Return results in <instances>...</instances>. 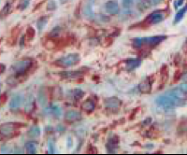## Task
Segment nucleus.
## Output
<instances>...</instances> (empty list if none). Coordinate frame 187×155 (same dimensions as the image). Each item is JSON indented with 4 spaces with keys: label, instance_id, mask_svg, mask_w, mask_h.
I'll use <instances>...</instances> for the list:
<instances>
[{
    "label": "nucleus",
    "instance_id": "c756f323",
    "mask_svg": "<svg viewBox=\"0 0 187 155\" xmlns=\"http://www.w3.org/2000/svg\"><path fill=\"white\" fill-rule=\"evenodd\" d=\"M51 110L56 116V117H60V116L62 115V110H61V108L58 106H52Z\"/></svg>",
    "mask_w": 187,
    "mask_h": 155
},
{
    "label": "nucleus",
    "instance_id": "2eb2a0df",
    "mask_svg": "<svg viewBox=\"0 0 187 155\" xmlns=\"http://www.w3.org/2000/svg\"><path fill=\"white\" fill-rule=\"evenodd\" d=\"M152 83L149 80L145 81H142L139 85V89L141 93H151V90H152Z\"/></svg>",
    "mask_w": 187,
    "mask_h": 155
},
{
    "label": "nucleus",
    "instance_id": "ddd939ff",
    "mask_svg": "<svg viewBox=\"0 0 187 155\" xmlns=\"http://www.w3.org/2000/svg\"><path fill=\"white\" fill-rule=\"evenodd\" d=\"M118 144H119V138L117 137V135H114V137L110 138L108 141V144H107L108 151L114 152L118 147Z\"/></svg>",
    "mask_w": 187,
    "mask_h": 155
},
{
    "label": "nucleus",
    "instance_id": "0eeeda50",
    "mask_svg": "<svg viewBox=\"0 0 187 155\" xmlns=\"http://www.w3.org/2000/svg\"><path fill=\"white\" fill-rule=\"evenodd\" d=\"M82 113L78 110H74V109H70L67 110L65 114V119L67 122L68 123H74L82 120Z\"/></svg>",
    "mask_w": 187,
    "mask_h": 155
},
{
    "label": "nucleus",
    "instance_id": "a211bd4d",
    "mask_svg": "<svg viewBox=\"0 0 187 155\" xmlns=\"http://www.w3.org/2000/svg\"><path fill=\"white\" fill-rule=\"evenodd\" d=\"M34 108H35V99L32 95H29L25 102V111L27 113H31Z\"/></svg>",
    "mask_w": 187,
    "mask_h": 155
},
{
    "label": "nucleus",
    "instance_id": "20e7f679",
    "mask_svg": "<svg viewBox=\"0 0 187 155\" xmlns=\"http://www.w3.org/2000/svg\"><path fill=\"white\" fill-rule=\"evenodd\" d=\"M22 126H25V124L18 123H7L0 125V133H2L5 135L18 134V133H16V129L20 128Z\"/></svg>",
    "mask_w": 187,
    "mask_h": 155
},
{
    "label": "nucleus",
    "instance_id": "f257e3e1",
    "mask_svg": "<svg viewBox=\"0 0 187 155\" xmlns=\"http://www.w3.org/2000/svg\"><path fill=\"white\" fill-rule=\"evenodd\" d=\"M155 103L158 106L166 108L185 106V102L183 99H181V98H178V97H175V96H171V95L159 96V97L155 100Z\"/></svg>",
    "mask_w": 187,
    "mask_h": 155
},
{
    "label": "nucleus",
    "instance_id": "aec40b11",
    "mask_svg": "<svg viewBox=\"0 0 187 155\" xmlns=\"http://www.w3.org/2000/svg\"><path fill=\"white\" fill-rule=\"evenodd\" d=\"M49 21V16H41L39 20L36 22V27L40 31H41L46 25H47V23Z\"/></svg>",
    "mask_w": 187,
    "mask_h": 155
},
{
    "label": "nucleus",
    "instance_id": "4468645a",
    "mask_svg": "<svg viewBox=\"0 0 187 155\" xmlns=\"http://www.w3.org/2000/svg\"><path fill=\"white\" fill-rule=\"evenodd\" d=\"M141 65V60L139 58H129L125 61V67L127 69H135Z\"/></svg>",
    "mask_w": 187,
    "mask_h": 155
},
{
    "label": "nucleus",
    "instance_id": "c85d7f7f",
    "mask_svg": "<svg viewBox=\"0 0 187 155\" xmlns=\"http://www.w3.org/2000/svg\"><path fill=\"white\" fill-rule=\"evenodd\" d=\"M29 4H30V0H21L18 4V9L21 10H24L29 6Z\"/></svg>",
    "mask_w": 187,
    "mask_h": 155
},
{
    "label": "nucleus",
    "instance_id": "f3484780",
    "mask_svg": "<svg viewBox=\"0 0 187 155\" xmlns=\"http://www.w3.org/2000/svg\"><path fill=\"white\" fill-rule=\"evenodd\" d=\"M19 32H20V30H19L18 28H14L12 31H11V35L8 38V44L9 46H13L16 41H17V36L19 35Z\"/></svg>",
    "mask_w": 187,
    "mask_h": 155
},
{
    "label": "nucleus",
    "instance_id": "2f4dec72",
    "mask_svg": "<svg viewBox=\"0 0 187 155\" xmlns=\"http://www.w3.org/2000/svg\"><path fill=\"white\" fill-rule=\"evenodd\" d=\"M56 8H57V6H56V3L54 0H50L47 5V9L50 11H52V10H55Z\"/></svg>",
    "mask_w": 187,
    "mask_h": 155
},
{
    "label": "nucleus",
    "instance_id": "bb28decb",
    "mask_svg": "<svg viewBox=\"0 0 187 155\" xmlns=\"http://www.w3.org/2000/svg\"><path fill=\"white\" fill-rule=\"evenodd\" d=\"M160 73H161V77L163 79V81H166L168 78V69H167V66H163L161 67V70H160Z\"/></svg>",
    "mask_w": 187,
    "mask_h": 155
},
{
    "label": "nucleus",
    "instance_id": "79ce46f5",
    "mask_svg": "<svg viewBox=\"0 0 187 155\" xmlns=\"http://www.w3.org/2000/svg\"><path fill=\"white\" fill-rule=\"evenodd\" d=\"M151 122H152V119L151 118H148V119H146L145 121L142 122V125H148V124L151 123Z\"/></svg>",
    "mask_w": 187,
    "mask_h": 155
},
{
    "label": "nucleus",
    "instance_id": "9b49d317",
    "mask_svg": "<svg viewBox=\"0 0 187 155\" xmlns=\"http://www.w3.org/2000/svg\"><path fill=\"white\" fill-rule=\"evenodd\" d=\"M82 108L87 113H92L96 108V103L93 99L88 98L82 104Z\"/></svg>",
    "mask_w": 187,
    "mask_h": 155
},
{
    "label": "nucleus",
    "instance_id": "de8ad7c7",
    "mask_svg": "<svg viewBox=\"0 0 187 155\" xmlns=\"http://www.w3.org/2000/svg\"><path fill=\"white\" fill-rule=\"evenodd\" d=\"M183 50L187 52V40L185 41V43H184V45H183Z\"/></svg>",
    "mask_w": 187,
    "mask_h": 155
},
{
    "label": "nucleus",
    "instance_id": "39448f33",
    "mask_svg": "<svg viewBox=\"0 0 187 155\" xmlns=\"http://www.w3.org/2000/svg\"><path fill=\"white\" fill-rule=\"evenodd\" d=\"M164 19H165V13H163L161 11H156V12L150 14L146 18L145 22L148 25H157V24L161 23Z\"/></svg>",
    "mask_w": 187,
    "mask_h": 155
},
{
    "label": "nucleus",
    "instance_id": "393cba45",
    "mask_svg": "<svg viewBox=\"0 0 187 155\" xmlns=\"http://www.w3.org/2000/svg\"><path fill=\"white\" fill-rule=\"evenodd\" d=\"M10 8H11V5L10 3H7L4 8L0 10V20H2V19H4L5 17H7L10 11Z\"/></svg>",
    "mask_w": 187,
    "mask_h": 155
},
{
    "label": "nucleus",
    "instance_id": "c03bdc74",
    "mask_svg": "<svg viewBox=\"0 0 187 155\" xmlns=\"http://www.w3.org/2000/svg\"><path fill=\"white\" fill-rule=\"evenodd\" d=\"M25 36H23L21 37V40H20V46H21V47H24V45H25Z\"/></svg>",
    "mask_w": 187,
    "mask_h": 155
},
{
    "label": "nucleus",
    "instance_id": "58836bf2",
    "mask_svg": "<svg viewBox=\"0 0 187 155\" xmlns=\"http://www.w3.org/2000/svg\"><path fill=\"white\" fill-rule=\"evenodd\" d=\"M179 88L187 95V83H182V84H181V85L179 86Z\"/></svg>",
    "mask_w": 187,
    "mask_h": 155
},
{
    "label": "nucleus",
    "instance_id": "e433bc0d",
    "mask_svg": "<svg viewBox=\"0 0 187 155\" xmlns=\"http://www.w3.org/2000/svg\"><path fill=\"white\" fill-rule=\"evenodd\" d=\"M7 99H8V96H7L6 93H4V94H2L1 96H0V106L4 105L6 103Z\"/></svg>",
    "mask_w": 187,
    "mask_h": 155
},
{
    "label": "nucleus",
    "instance_id": "dca6fc26",
    "mask_svg": "<svg viewBox=\"0 0 187 155\" xmlns=\"http://www.w3.org/2000/svg\"><path fill=\"white\" fill-rule=\"evenodd\" d=\"M37 99H39L40 104L42 107H45L48 104V97H47V94L45 93V91L43 89H40L39 92V94H37Z\"/></svg>",
    "mask_w": 187,
    "mask_h": 155
},
{
    "label": "nucleus",
    "instance_id": "9d476101",
    "mask_svg": "<svg viewBox=\"0 0 187 155\" xmlns=\"http://www.w3.org/2000/svg\"><path fill=\"white\" fill-rule=\"evenodd\" d=\"M104 105L109 108H118L121 107L122 102L117 97H109V98L105 99Z\"/></svg>",
    "mask_w": 187,
    "mask_h": 155
},
{
    "label": "nucleus",
    "instance_id": "72a5a7b5",
    "mask_svg": "<svg viewBox=\"0 0 187 155\" xmlns=\"http://www.w3.org/2000/svg\"><path fill=\"white\" fill-rule=\"evenodd\" d=\"M97 19L98 21H100L101 23H107V22L109 21V18L107 17V16H105V15H103V14L97 15Z\"/></svg>",
    "mask_w": 187,
    "mask_h": 155
},
{
    "label": "nucleus",
    "instance_id": "8fccbe9b",
    "mask_svg": "<svg viewBox=\"0 0 187 155\" xmlns=\"http://www.w3.org/2000/svg\"><path fill=\"white\" fill-rule=\"evenodd\" d=\"M60 1H61L62 3H65V2L67 1V0H60Z\"/></svg>",
    "mask_w": 187,
    "mask_h": 155
},
{
    "label": "nucleus",
    "instance_id": "09e8293b",
    "mask_svg": "<svg viewBox=\"0 0 187 155\" xmlns=\"http://www.w3.org/2000/svg\"><path fill=\"white\" fill-rule=\"evenodd\" d=\"M181 78L183 79V81H186V82H187V74H185V75L181 76Z\"/></svg>",
    "mask_w": 187,
    "mask_h": 155
},
{
    "label": "nucleus",
    "instance_id": "412c9836",
    "mask_svg": "<svg viewBox=\"0 0 187 155\" xmlns=\"http://www.w3.org/2000/svg\"><path fill=\"white\" fill-rule=\"evenodd\" d=\"M40 129L39 127H36V126H34V127H31L29 129V131L27 132V135L30 138H37V137H40Z\"/></svg>",
    "mask_w": 187,
    "mask_h": 155
},
{
    "label": "nucleus",
    "instance_id": "5701e85b",
    "mask_svg": "<svg viewBox=\"0 0 187 155\" xmlns=\"http://www.w3.org/2000/svg\"><path fill=\"white\" fill-rule=\"evenodd\" d=\"M60 33H61V27L56 26V27H54V28L50 32V34L48 35V36H49L48 38H52V40H55L56 38L59 37Z\"/></svg>",
    "mask_w": 187,
    "mask_h": 155
},
{
    "label": "nucleus",
    "instance_id": "b1692460",
    "mask_svg": "<svg viewBox=\"0 0 187 155\" xmlns=\"http://www.w3.org/2000/svg\"><path fill=\"white\" fill-rule=\"evenodd\" d=\"M25 36L27 40H33L35 36H36V30L34 29V27L32 26H28L26 28V32H25Z\"/></svg>",
    "mask_w": 187,
    "mask_h": 155
},
{
    "label": "nucleus",
    "instance_id": "f704fd0d",
    "mask_svg": "<svg viewBox=\"0 0 187 155\" xmlns=\"http://www.w3.org/2000/svg\"><path fill=\"white\" fill-rule=\"evenodd\" d=\"M181 78V70H177L176 72H175V74H174V78H173V82H175V81H178Z\"/></svg>",
    "mask_w": 187,
    "mask_h": 155
},
{
    "label": "nucleus",
    "instance_id": "c9c22d12",
    "mask_svg": "<svg viewBox=\"0 0 187 155\" xmlns=\"http://www.w3.org/2000/svg\"><path fill=\"white\" fill-rule=\"evenodd\" d=\"M48 149H49V152H50V153H54V149H55L54 142L49 141V143H48Z\"/></svg>",
    "mask_w": 187,
    "mask_h": 155
},
{
    "label": "nucleus",
    "instance_id": "a878e982",
    "mask_svg": "<svg viewBox=\"0 0 187 155\" xmlns=\"http://www.w3.org/2000/svg\"><path fill=\"white\" fill-rule=\"evenodd\" d=\"M25 149L29 153H36V143L30 141V142H26L25 143Z\"/></svg>",
    "mask_w": 187,
    "mask_h": 155
},
{
    "label": "nucleus",
    "instance_id": "a19ab883",
    "mask_svg": "<svg viewBox=\"0 0 187 155\" xmlns=\"http://www.w3.org/2000/svg\"><path fill=\"white\" fill-rule=\"evenodd\" d=\"M5 71H6V66H5L4 64H1V63H0V75L3 74Z\"/></svg>",
    "mask_w": 187,
    "mask_h": 155
},
{
    "label": "nucleus",
    "instance_id": "6e6552de",
    "mask_svg": "<svg viewBox=\"0 0 187 155\" xmlns=\"http://www.w3.org/2000/svg\"><path fill=\"white\" fill-rule=\"evenodd\" d=\"M105 9L109 15H116L119 13V5L116 0H109L105 4Z\"/></svg>",
    "mask_w": 187,
    "mask_h": 155
},
{
    "label": "nucleus",
    "instance_id": "f8f14e48",
    "mask_svg": "<svg viewBox=\"0 0 187 155\" xmlns=\"http://www.w3.org/2000/svg\"><path fill=\"white\" fill-rule=\"evenodd\" d=\"M24 102V98L22 95H15L11 98L10 102V108L11 109H16L19 108Z\"/></svg>",
    "mask_w": 187,
    "mask_h": 155
},
{
    "label": "nucleus",
    "instance_id": "ea45409f",
    "mask_svg": "<svg viewBox=\"0 0 187 155\" xmlns=\"http://www.w3.org/2000/svg\"><path fill=\"white\" fill-rule=\"evenodd\" d=\"M67 148H68V149H70V148L73 146V140H72V138H71L70 137L67 138Z\"/></svg>",
    "mask_w": 187,
    "mask_h": 155
},
{
    "label": "nucleus",
    "instance_id": "7c9ffc66",
    "mask_svg": "<svg viewBox=\"0 0 187 155\" xmlns=\"http://www.w3.org/2000/svg\"><path fill=\"white\" fill-rule=\"evenodd\" d=\"M142 45H143V40H142V38H135V40H133V47L134 48L139 49V48H141Z\"/></svg>",
    "mask_w": 187,
    "mask_h": 155
},
{
    "label": "nucleus",
    "instance_id": "37998d69",
    "mask_svg": "<svg viewBox=\"0 0 187 155\" xmlns=\"http://www.w3.org/2000/svg\"><path fill=\"white\" fill-rule=\"evenodd\" d=\"M150 1H151V3H152V6L153 5H157V4H159L162 0H150Z\"/></svg>",
    "mask_w": 187,
    "mask_h": 155
},
{
    "label": "nucleus",
    "instance_id": "6ab92c4d",
    "mask_svg": "<svg viewBox=\"0 0 187 155\" xmlns=\"http://www.w3.org/2000/svg\"><path fill=\"white\" fill-rule=\"evenodd\" d=\"M82 14L84 15L85 18L89 19V20H91V19L94 18V11H93V9H92V6L91 4H87L83 7L82 9Z\"/></svg>",
    "mask_w": 187,
    "mask_h": 155
},
{
    "label": "nucleus",
    "instance_id": "4c0bfd02",
    "mask_svg": "<svg viewBox=\"0 0 187 155\" xmlns=\"http://www.w3.org/2000/svg\"><path fill=\"white\" fill-rule=\"evenodd\" d=\"M185 1V0H176V1L174 2V7L175 9H178L179 7H181L183 5V2Z\"/></svg>",
    "mask_w": 187,
    "mask_h": 155
},
{
    "label": "nucleus",
    "instance_id": "a18cd8bd",
    "mask_svg": "<svg viewBox=\"0 0 187 155\" xmlns=\"http://www.w3.org/2000/svg\"><path fill=\"white\" fill-rule=\"evenodd\" d=\"M5 137H6L5 134H3L2 133H0V141H3L5 139Z\"/></svg>",
    "mask_w": 187,
    "mask_h": 155
},
{
    "label": "nucleus",
    "instance_id": "49530a36",
    "mask_svg": "<svg viewBox=\"0 0 187 155\" xmlns=\"http://www.w3.org/2000/svg\"><path fill=\"white\" fill-rule=\"evenodd\" d=\"M57 131H59V132H64V131H65V128H64L63 126L59 125V126L57 127Z\"/></svg>",
    "mask_w": 187,
    "mask_h": 155
},
{
    "label": "nucleus",
    "instance_id": "7ed1b4c3",
    "mask_svg": "<svg viewBox=\"0 0 187 155\" xmlns=\"http://www.w3.org/2000/svg\"><path fill=\"white\" fill-rule=\"evenodd\" d=\"M33 62L30 60H21L14 63L11 66V69L15 72V75L26 76L28 70L32 67Z\"/></svg>",
    "mask_w": 187,
    "mask_h": 155
},
{
    "label": "nucleus",
    "instance_id": "423d86ee",
    "mask_svg": "<svg viewBox=\"0 0 187 155\" xmlns=\"http://www.w3.org/2000/svg\"><path fill=\"white\" fill-rule=\"evenodd\" d=\"M166 38V36H151V37H145V38H142V40H143V43H145L146 46L150 48H154L157 46L159 43H161L162 41H164Z\"/></svg>",
    "mask_w": 187,
    "mask_h": 155
},
{
    "label": "nucleus",
    "instance_id": "cd10ccee",
    "mask_svg": "<svg viewBox=\"0 0 187 155\" xmlns=\"http://www.w3.org/2000/svg\"><path fill=\"white\" fill-rule=\"evenodd\" d=\"M84 95V92L82 91L81 89H75L73 91V96L75 99H81L82 97H83Z\"/></svg>",
    "mask_w": 187,
    "mask_h": 155
},
{
    "label": "nucleus",
    "instance_id": "4be33fe9",
    "mask_svg": "<svg viewBox=\"0 0 187 155\" xmlns=\"http://www.w3.org/2000/svg\"><path fill=\"white\" fill-rule=\"evenodd\" d=\"M186 11H187V5L177 12V14H176V16L174 18V24H178L181 20V19L183 18V16H184V14L186 13Z\"/></svg>",
    "mask_w": 187,
    "mask_h": 155
},
{
    "label": "nucleus",
    "instance_id": "473e14b6",
    "mask_svg": "<svg viewBox=\"0 0 187 155\" xmlns=\"http://www.w3.org/2000/svg\"><path fill=\"white\" fill-rule=\"evenodd\" d=\"M133 3H134V0H122V5L125 9L130 8L133 5Z\"/></svg>",
    "mask_w": 187,
    "mask_h": 155
},
{
    "label": "nucleus",
    "instance_id": "f03ea898",
    "mask_svg": "<svg viewBox=\"0 0 187 155\" xmlns=\"http://www.w3.org/2000/svg\"><path fill=\"white\" fill-rule=\"evenodd\" d=\"M81 62V55L79 53H70L61 59L55 61L54 64L60 67H67L71 66H75Z\"/></svg>",
    "mask_w": 187,
    "mask_h": 155
},
{
    "label": "nucleus",
    "instance_id": "1a4fd4ad",
    "mask_svg": "<svg viewBox=\"0 0 187 155\" xmlns=\"http://www.w3.org/2000/svg\"><path fill=\"white\" fill-rule=\"evenodd\" d=\"M83 73L79 70H72V71H62L59 73V76L64 79H77L82 76Z\"/></svg>",
    "mask_w": 187,
    "mask_h": 155
}]
</instances>
